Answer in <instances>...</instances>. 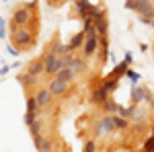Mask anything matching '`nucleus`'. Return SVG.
I'll list each match as a JSON object with an SVG mask.
<instances>
[{
    "label": "nucleus",
    "mask_w": 154,
    "mask_h": 152,
    "mask_svg": "<svg viewBox=\"0 0 154 152\" xmlns=\"http://www.w3.org/2000/svg\"><path fill=\"white\" fill-rule=\"evenodd\" d=\"M35 119H37V113H31V111H27V115H25V123H27V126H29L31 121H35Z\"/></svg>",
    "instance_id": "nucleus-22"
},
{
    "label": "nucleus",
    "mask_w": 154,
    "mask_h": 152,
    "mask_svg": "<svg viewBox=\"0 0 154 152\" xmlns=\"http://www.w3.org/2000/svg\"><path fill=\"white\" fill-rule=\"evenodd\" d=\"M41 72H43V64H41V62H33V64L29 66L27 74H31V76H39Z\"/></svg>",
    "instance_id": "nucleus-11"
},
{
    "label": "nucleus",
    "mask_w": 154,
    "mask_h": 152,
    "mask_svg": "<svg viewBox=\"0 0 154 152\" xmlns=\"http://www.w3.org/2000/svg\"><path fill=\"white\" fill-rule=\"evenodd\" d=\"M107 91L105 88H103V86H101V88H99V91H95V95H93V101H95V103H105L107 99H109V97H107Z\"/></svg>",
    "instance_id": "nucleus-10"
},
{
    "label": "nucleus",
    "mask_w": 154,
    "mask_h": 152,
    "mask_svg": "<svg viewBox=\"0 0 154 152\" xmlns=\"http://www.w3.org/2000/svg\"><path fill=\"white\" fill-rule=\"evenodd\" d=\"M125 70H128V62H121L117 68H115V78H117V76H121Z\"/></svg>",
    "instance_id": "nucleus-19"
},
{
    "label": "nucleus",
    "mask_w": 154,
    "mask_h": 152,
    "mask_svg": "<svg viewBox=\"0 0 154 152\" xmlns=\"http://www.w3.org/2000/svg\"><path fill=\"white\" fill-rule=\"evenodd\" d=\"M43 72L45 74H56V72L62 68V60L54 54V51H49V54H45V58H43Z\"/></svg>",
    "instance_id": "nucleus-2"
},
{
    "label": "nucleus",
    "mask_w": 154,
    "mask_h": 152,
    "mask_svg": "<svg viewBox=\"0 0 154 152\" xmlns=\"http://www.w3.org/2000/svg\"><path fill=\"white\" fill-rule=\"evenodd\" d=\"M19 80H21V84H25V86H27V84H35V82H37V76H31V74H23V76H21Z\"/></svg>",
    "instance_id": "nucleus-15"
},
{
    "label": "nucleus",
    "mask_w": 154,
    "mask_h": 152,
    "mask_svg": "<svg viewBox=\"0 0 154 152\" xmlns=\"http://www.w3.org/2000/svg\"><path fill=\"white\" fill-rule=\"evenodd\" d=\"M27 111L37 113V103H35V99H29V101H27Z\"/></svg>",
    "instance_id": "nucleus-21"
},
{
    "label": "nucleus",
    "mask_w": 154,
    "mask_h": 152,
    "mask_svg": "<svg viewBox=\"0 0 154 152\" xmlns=\"http://www.w3.org/2000/svg\"><path fill=\"white\" fill-rule=\"evenodd\" d=\"M152 136H150V138H148V142H146V144H144V150L146 152H152Z\"/></svg>",
    "instance_id": "nucleus-24"
},
{
    "label": "nucleus",
    "mask_w": 154,
    "mask_h": 152,
    "mask_svg": "<svg viewBox=\"0 0 154 152\" xmlns=\"http://www.w3.org/2000/svg\"><path fill=\"white\" fill-rule=\"evenodd\" d=\"M33 99H35L37 107H48V105H51V101H54V95L49 93V88H48V91H39Z\"/></svg>",
    "instance_id": "nucleus-6"
},
{
    "label": "nucleus",
    "mask_w": 154,
    "mask_h": 152,
    "mask_svg": "<svg viewBox=\"0 0 154 152\" xmlns=\"http://www.w3.org/2000/svg\"><path fill=\"white\" fill-rule=\"evenodd\" d=\"M49 2H54V4H58V2H60V0H49Z\"/></svg>",
    "instance_id": "nucleus-26"
},
{
    "label": "nucleus",
    "mask_w": 154,
    "mask_h": 152,
    "mask_svg": "<svg viewBox=\"0 0 154 152\" xmlns=\"http://www.w3.org/2000/svg\"><path fill=\"white\" fill-rule=\"evenodd\" d=\"M39 152H54V142L45 138V140H43V144L39 146Z\"/></svg>",
    "instance_id": "nucleus-17"
},
{
    "label": "nucleus",
    "mask_w": 154,
    "mask_h": 152,
    "mask_svg": "<svg viewBox=\"0 0 154 152\" xmlns=\"http://www.w3.org/2000/svg\"><path fill=\"white\" fill-rule=\"evenodd\" d=\"M12 43L19 45V47H27L29 43H33V35H31V31L25 29V27L14 29V31H12Z\"/></svg>",
    "instance_id": "nucleus-1"
},
{
    "label": "nucleus",
    "mask_w": 154,
    "mask_h": 152,
    "mask_svg": "<svg viewBox=\"0 0 154 152\" xmlns=\"http://www.w3.org/2000/svg\"><path fill=\"white\" fill-rule=\"evenodd\" d=\"M29 128H31V134H33V136H37V134H41V121H39V119H35V121H31V123H29Z\"/></svg>",
    "instance_id": "nucleus-18"
},
{
    "label": "nucleus",
    "mask_w": 154,
    "mask_h": 152,
    "mask_svg": "<svg viewBox=\"0 0 154 152\" xmlns=\"http://www.w3.org/2000/svg\"><path fill=\"white\" fill-rule=\"evenodd\" d=\"M97 150V146H95V142L91 140V142H86V146H84V152H95Z\"/></svg>",
    "instance_id": "nucleus-23"
},
{
    "label": "nucleus",
    "mask_w": 154,
    "mask_h": 152,
    "mask_svg": "<svg viewBox=\"0 0 154 152\" xmlns=\"http://www.w3.org/2000/svg\"><path fill=\"white\" fill-rule=\"evenodd\" d=\"M101 128H103V132H111V129H115V126H113V115H107L103 117V121H101Z\"/></svg>",
    "instance_id": "nucleus-12"
},
{
    "label": "nucleus",
    "mask_w": 154,
    "mask_h": 152,
    "mask_svg": "<svg viewBox=\"0 0 154 152\" xmlns=\"http://www.w3.org/2000/svg\"><path fill=\"white\" fill-rule=\"evenodd\" d=\"M84 39L86 41H82V51H84V56H93L97 51V35L93 33V35H84Z\"/></svg>",
    "instance_id": "nucleus-4"
},
{
    "label": "nucleus",
    "mask_w": 154,
    "mask_h": 152,
    "mask_svg": "<svg viewBox=\"0 0 154 152\" xmlns=\"http://www.w3.org/2000/svg\"><path fill=\"white\" fill-rule=\"evenodd\" d=\"M128 76H130V78H134V80H138V74H136V72H130V70H128Z\"/></svg>",
    "instance_id": "nucleus-25"
},
{
    "label": "nucleus",
    "mask_w": 154,
    "mask_h": 152,
    "mask_svg": "<svg viewBox=\"0 0 154 152\" xmlns=\"http://www.w3.org/2000/svg\"><path fill=\"white\" fill-rule=\"evenodd\" d=\"M56 74H58V80H64V82H70V78L74 76V72H72L70 68H68V66L60 68V70L56 72Z\"/></svg>",
    "instance_id": "nucleus-7"
},
{
    "label": "nucleus",
    "mask_w": 154,
    "mask_h": 152,
    "mask_svg": "<svg viewBox=\"0 0 154 152\" xmlns=\"http://www.w3.org/2000/svg\"><path fill=\"white\" fill-rule=\"evenodd\" d=\"M68 68H70L74 74H76V72H82L84 70V62H82V60H78V58H72L70 64H68Z\"/></svg>",
    "instance_id": "nucleus-9"
},
{
    "label": "nucleus",
    "mask_w": 154,
    "mask_h": 152,
    "mask_svg": "<svg viewBox=\"0 0 154 152\" xmlns=\"http://www.w3.org/2000/svg\"><path fill=\"white\" fill-rule=\"evenodd\" d=\"M29 8H31V4H25L23 8H19V11L14 12V17H12V23L14 25H27L29 23V19H31Z\"/></svg>",
    "instance_id": "nucleus-3"
},
{
    "label": "nucleus",
    "mask_w": 154,
    "mask_h": 152,
    "mask_svg": "<svg viewBox=\"0 0 154 152\" xmlns=\"http://www.w3.org/2000/svg\"><path fill=\"white\" fill-rule=\"evenodd\" d=\"M68 88H70V86H68V82L58 80V78L49 82V93L54 95V97H56V95H58V97H60V95H66V93H68Z\"/></svg>",
    "instance_id": "nucleus-5"
},
{
    "label": "nucleus",
    "mask_w": 154,
    "mask_h": 152,
    "mask_svg": "<svg viewBox=\"0 0 154 152\" xmlns=\"http://www.w3.org/2000/svg\"><path fill=\"white\" fill-rule=\"evenodd\" d=\"M113 126L119 128V129H125L128 126H130V121H128L125 117H115V115H113Z\"/></svg>",
    "instance_id": "nucleus-14"
},
{
    "label": "nucleus",
    "mask_w": 154,
    "mask_h": 152,
    "mask_svg": "<svg viewBox=\"0 0 154 152\" xmlns=\"http://www.w3.org/2000/svg\"><path fill=\"white\" fill-rule=\"evenodd\" d=\"M142 99H146L148 103H152V99H150V95L146 93L144 88H136V91H134V101H142Z\"/></svg>",
    "instance_id": "nucleus-13"
},
{
    "label": "nucleus",
    "mask_w": 154,
    "mask_h": 152,
    "mask_svg": "<svg viewBox=\"0 0 154 152\" xmlns=\"http://www.w3.org/2000/svg\"><path fill=\"white\" fill-rule=\"evenodd\" d=\"M115 86H117V78H115V76H111V78H109V80L103 84V88H105L107 93H111V91H113Z\"/></svg>",
    "instance_id": "nucleus-16"
},
{
    "label": "nucleus",
    "mask_w": 154,
    "mask_h": 152,
    "mask_svg": "<svg viewBox=\"0 0 154 152\" xmlns=\"http://www.w3.org/2000/svg\"><path fill=\"white\" fill-rule=\"evenodd\" d=\"M82 41H84V31H80V33H76V35L72 37V41L68 43L70 51H72V49H76V47H80V45H82Z\"/></svg>",
    "instance_id": "nucleus-8"
},
{
    "label": "nucleus",
    "mask_w": 154,
    "mask_h": 152,
    "mask_svg": "<svg viewBox=\"0 0 154 152\" xmlns=\"http://www.w3.org/2000/svg\"><path fill=\"white\" fill-rule=\"evenodd\" d=\"M103 105H105V109L109 111V113H111V111H117V109H119V107H117V103H113V101H109V99H107V101L103 103Z\"/></svg>",
    "instance_id": "nucleus-20"
}]
</instances>
